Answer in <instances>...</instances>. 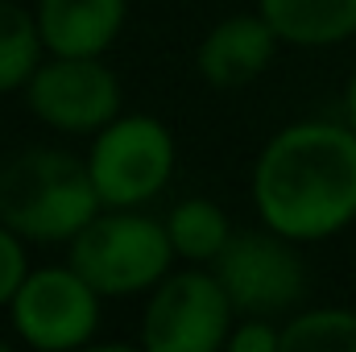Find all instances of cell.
Here are the masks:
<instances>
[{
	"label": "cell",
	"instance_id": "6da1fadb",
	"mask_svg": "<svg viewBox=\"0 0 356 352\" xmlns=\"http://www.w3.org/2000/svg\"><path fill=\"white\" fill-rule=\"evenodd\" d=\"M266 228L290 241H323L356 220V129L302 120L269 137L253 170Z\"/></svg>",
	"mask_w": 356,
	"mask_h": 352
},
{
	"label": "cell",
	"instance_id": "7a4b0ae2",
	"mask_svg": "<svg viewBox=\"0 0 356 352\" xmlns=\"http://www.w3.org/2000/svg\"><path fill=\"white\" fill-rule=\"evenodd\" d=\"M104 211L88 162L67 150H25L0 166V220L25 241H75Z\"/></svg>",
	"mask_w": 356,
	"mask_h": 352
},
{
	"label": "cell",
	"instance_id": "3957f363",
	"mask_svg": "<svg viewBox=\"0 0 356 352\" xmlns=\"http://www.w3.org/2000/svg\"><path fill=\"white\" fill-rule=\"evenodd\" d=\"M175 245L166 224L133 211V207H104L88 228L71 241L67 262L75 265L104 298H129L158 286L170 262Z\"/></svg>",
	"mask_w": 356,
	"mask_h": 352
},
{
	"label": "cell",
	"instance_id": "277c9868",
	"mask_svg": "<svg viewBox=\"0 0 356 352\" xmlns=\"http://www.w3.org/2000/svg\"><path fill=\"white\" fill-rule=\"evenodd\" d=\"M88 170L104 207H137L175 175V137L158 116H116L95 133Z\"/></svg>",
	"mask_w": 356,
	"mask_h": 352
},
{
	"label": "cell",
	"instance_id": "5b68a950",
	"mask_svg": "<svg viewBox=\"0 0 356 352\" xmlns=\"http://www.w3.org/2000/svg\"><path fill=\"white\" fill-rule=\"evenodd\" d=\"M232 298L216 273H166L145 307L141 344L149 352H216L232 332Z\"/></svg>",
	"mask_w": 356,
	"mask_h": 352
},
{
	"label": "cell",
	"instance_id": "8992f818",
	"mask_svg": "<svg viewBox=\"0 0 356 352\" xmlns=\"http://www.w3.org/2000/svg\"><path fill=\"white\" fill-rule=\"evenodd\" d=\"M99 290L75 265H50V269H33L13 307V328L29 349L42 352H67L91 344L95 328H99Z\"/></svg>",
	"mask_w": 356,
	"mask_h": 352
},
{
	"label": "cell",
	"instance_id": "52a82bcc",
	"mask_svg": "<svg viewBox=\"0 0 356 352\" xmlns=\"http://www.w3.org/2000/svg\"><path fill=\"white\" fill-rule=\"evenodd\" d=\"M241 315H282L307 294V265L294 253V241L282 232H232V241L211 262Z\"/></svg>",
	"mask_w": 356,
	"mask_h": 352
},
{
	"label": "cell",
	"instance_id": "ba28073f",
	"mask_svg": "<svg viewBox=\"0 0 356 352\" xmlns=\"http://www.w3.org/2000/svg\"><path fill=\"white\" fill-rule=\"evenodd\" d=\"M29 112L58 133H99L120 116V79L99 54H50L25 83Z\"/></svg>",
	"mask_w": 356,
	"mask_h": 352
},
{
	"label": "cell",
	"instance_id": "9c48e42d",
	"mask_svg": "<svg viewBox=\"0 0 356 352\" xmlns=\"http://www.w3.org/2000/svg\"><path fill=\"white\" fill-rule=\"evenodd\" d=\"M277 33L261 13H241V17H228L220 21L216 29H207V38L199 42L195 50V67H199V79L211 83L216 91H236L245 83H253L269 63H273V50H277Z\"/></svg>",
	"mask_w": 356,
	"mask_h": 352
},
{
	"label": "cell",
	"instance_id": "30bf717a",
	"mask_svg": "<svg viewBox=\"0 0 356 352\" xmlns=\"http://www.w3.org/2000/svg\"><path fill=\"white\" fill-rule=\"evenodd\" d=\"M129 0H38V29L50 54H104L124 29Z\"/></svg>",
	"mask_w": 356,
	"mask_h": 352
},
{
	"label": "cell",
	"instance_id": "8fae6325",
	"mask_svg": "<svg viewBox=\"0 0 356 352\" xmlns=\"http://www.w3.org/2000/svg\"><path fill=\"white\" fill-rule=\"evenodd\" d=\"M257 13L290 46H336L356 33V0H257Z\"/></svg>",
	"mask_w": 356,
	"mask_h": 352
},
{
	"label": "cell",
	"instance_id": "7c38bea8",
	"mask_svg": "<svg viewBox=\"0 0 356 352\" xmlns=\"http://www.w3.org/2000/svg\"><path fill=\"white\" fill-rule=\"evenodd\" d=\"M166 232H170V245L182 262H216L220 249L232 241V228H228V216L224 207H216L211 199H182L175 211L166 216Z\"/></svg>",
	"mask_w": 356,
	"mask_h": 352
},
{
	"label": "cell",
	"instance_id": "4fadbf2b",
	"mask_svg": "<svg viewBox=\"0 0 356 352\" xmlns=\"http://www.w3.org/2000/svg\"><path fill=\"white\" fill-rule=\"evenodd\" d=\"M42 50L46 42H42L38 17H29L13 0H0V95L29 83V75L42 63Z\"/></svg>",
	"mask_w": 356,
	"mask_h": 352
},
{
	"label": "cell",
	"instance_id": "5bb4252c",
	"mask_svg": "<svg viewBox=\"0 0 356 352\" xmlns=\"http://www.w3.org/2000/svg\"><path fill=\"white\" fill-rule=\"evenodd\" d=\"M282 352H356V311H302L282 328Z\"/></svg>",
	"mask_w": 356,
	"mask_h": 352
},
{
	"label": "cell",
	"instance_id": "9a60e30c",
	"mask_svg": "<svg viewBox=\"0 0 356 352\" xmlns=\"http://www.w3.org/2000/svg\"><path fill=\"white\" fill-rule=\"evenodd\" d=\"M29 278V265H25V249H21V237L0 220V307H8L21 290V282Z\"/></svg>",
	"mask_w": 356,
	"mask_h": 352
},
{
	"label": "cell",
	"instance_id": "2e32d148",
	"mask_svg": "<svg viewBox=\"0 0 356 352\" xmlns=\"http://www.w3.org/2000/svg\"><path fill=\"white\" fill-rule=\"evenodd\" d=\"M224 349L228 352H277L282 349V332L269 319H261V315H249L241 328L228 332V344Z\"/></svg>",
	"mask_w": 356,
	"mask_h": 352
},
{
	"label": "cell",
	"instance_id": "e0dca14e",
	"mask_svg": "<svg viewBox=\"0 0 356 352\" xmlns=\"http://www.w3.org/2000/svg\"><path fill=\"white\" fill-rule=\"evenodd\" d=\"M348 125L356 129V71H353V83H348Z\"/></svg>",
	"mask_w": 356,
	"mask_h": 352
},
{
	"label": "cell",
	"instance_id": "ac0fdd59",
	"mask_svg": "<svg viewBox=\"0 0 356 352\" xmlns=\"http://www.w3.org/2000/svg\"><path fill=\"white\" fill-rule=\"evenodd\" d=\"M0 352H8V344H4V340H0Z\"/></svg>",
	"mask_w": 356,
	"mask_h": 352
}]
</instances>
